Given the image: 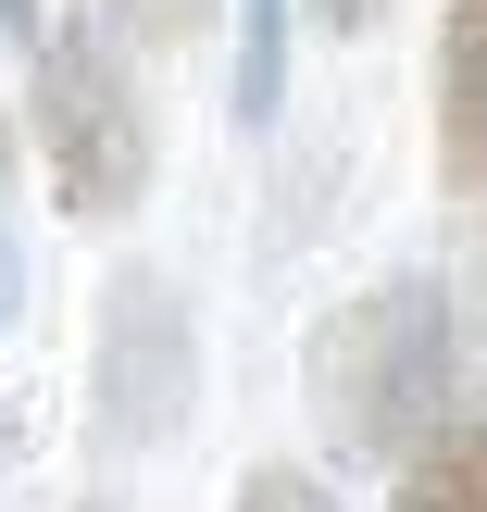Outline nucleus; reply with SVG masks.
I'll return each mask as SVG.
<instances>
[{
    "mask_svg": "<svg viewBox=\"0 0 487 512\" xmlns=\"http://www.w3.org/2000/svg\"><path fill=\"white\" fill-rule=\"evenodd\" d=\"M0 25H13V38H25V50H38V38H50V25H38V0H0Z\"/></svg>",
    "mask_w": 487,
    "mask_h": 512,
    "instance_id": "9d476101",
    "label": "nucleus"
},
{
    "mask_svg": "<svg viewBox=\"0 0 487 512\" xmlns=\"http://www.w3.org/2000/svg\"><path fill=\"white\" fill-rule=\"evenodd\" d=\"M288 100V0H238V125L263 138Z\"/></svg>",
    "mask_w": 487,
    "mask_h": 512,
    "instance_id": "423d86ee",
    "label": "nucleus"
},
{
    "mask_svg": "<svg viewBox=\"0 0 487 512\" xmlns=\"http://www.w3.org/2000/svg\"><path fill=\"white\" fill-rule=\"evenodd\" d=\"M100 13H113L125 38H150V50H175V38H200V25H213V0H100Z\"/></svg>",
    "mask_w": 487,
    "mask_h": 512,
    "instance_id": "0eeeda50",
    "label": "nucleus"
},
{
    "mask_svg": "<svg viewBox=\"0 0 487 512\" xmlns=\"http://www.w3.org/2000/svg\"><path fill=\"white\" fill-rule=\"evenodd\" d=\"M88 425H100V450H163L175 425H188V400H200V325H188V300H175V275H150V263H125L113 288H100V338H88Z\"/></svg>",
    "mask_w": 487,
    "mask_h": 512,
    "instance_id": "7ed1b4c3",
    "label": "nucleus"
},
{
    "mask_svg": "<svg viewBox=\"0 0 487 512\" xmlns=\"http://www.w3.org/2000/svg\"><path fill=\"white\" fill-rule=\"evenodd\" d=\"M25 313V225H13V200H0V325Z\"/></svg>",
    "mask_w": 487,
    "mask_h": 512,
    "instance_id": "6e6552de",
    "label": "nucleus"
},
{
    "mask_svg": "<svg viewBox=\"0 0 487 512\" xmlns=\"http://www.w3.org/2000/svg\"><path fill=\"white\" fill-rule=\"evenodd\" d=\"M0 175H13V125H0Z\"/></svg>",
    "mask_w": 487,
    "mask_h": 512,
    "instance_id": "9b49d317",
    "label": "nucleus"
},
{
    "mask_svg": "<svg viewBox=\"0 0 487 512\" xmlns=\"http://www.w3.org/2000/svg\"><path fill=\"white\" fill-rule=\"evenodd\" d=\"M375 13H388V0H313V25H325V38H363Z\"/></svg>",
    "mask_w": 487,
    "mask_h": 512,
    "instance_id": "1a4fd4ad",
    "label": "nucleus"
},
{
    "mask_svg": "<svg viewBox=\"0 0 487 512\" xmlns=\"http://www.w3.org/2000/svg\"><path fill=\"white\" fill-rule=\"evenodd\" d=\"M400 500H413V512H487V400L450 413L438 438L400 463Z\"/></svg>",
    "mask_w": 487,
    "mask_h": 512,
    "instance_id": "39448f33",
    "label": "nucleus"
},
{
    "mask_svg": "<svg viewBox=\"0 0 487 512\" xmlns=\"http://www.w3.org/2000/svg\"><path fill=\"white\" fill-rule=\"evenodd\" d=\"M313 388H325V425H338L363 463H413V450L463 413V350H450L438 275H388V288H363L313 338Z\"/></svg>",
    "mask_w": 487,
    "mask_h": 512,
    "instance_id": "f257e3e1",
    "label": "nucleus"
},
{
    "mask_svg": "<svg viewBox=\"0 0 487 512\" xmlns=\"http://www.w3.org/2000/svg\"><path fill=\"white\" fill-rule=\"evenodd\" d=\"M25 138H38L50 188L75 225H125L150 200V88L125 63L113 13H75L38 38V88H25Z\"/></svg>",
    "mask_w": 487,
    "mask_h": 512,
    "instance_id": "f03ea898",
    "label": "nucleus"
},
{
    "mask_svg": "<svg viewBox=\"0 0 487 512\" xmlns=\"http://www.w3.org/2000/svg\"><path fill=\"white\" fill-rule=\"evenodd\" d=\"M438 188L487 200V0L438 13Z\"/></svg>",
    "mask_w": 487,
    "mask_h": 512,
    "instance_id": "20e7f679",
    "label": "nucleus"
}]
</instances>
